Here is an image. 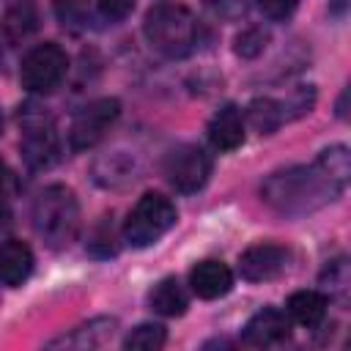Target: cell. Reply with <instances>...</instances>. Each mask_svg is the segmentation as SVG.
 <instances>
[{
    "mask_svg": "<svg viewBox=\"0 0 351 351\" xmlns=\"http://www.w3.org/2000/svg\"><path fill=\"white\" fill-rule=\"evenodd\" d=\"M348 178L351 154L346 145H332L324 148L313 165H293L271 173L261 186V197L277 214L304 217L337 200L348 186Z\"/></svg>",
    "mask_w": 351,
    "mask_h": 351,
    "instance_id": "6da1fadb",
    "label": "cell"
},
{
    "mask_svg": "<svg viewBox=\"0 0 351 351\" xmlns=\"http://www.w3.org/2000/svg\"><path fill=\"white\" fill-rule=\"evenodd\" d=\"M30 217L36 236L52 250H66L80 233V203L63 184L44 186L33 200Z\"/></svg>",
    "mask_w": 351,
    "mask_h": 351,
    "instance_id": "7a4b0ae2",
    "label": "cell"
},
{
    "mask_svg": "<svg viewBox=\"0 0 351 351\" xmlns=\"http://www.w3.org/2000/svg\"><path fill=\"white\" fill-rule=\"evenodd\" d=\"M148 44L165 58H186L197 47V19L186 5L159 3L143 22Z\"/></svg>",
    "mask_w": 351,
    "mask_h": 351,
    "instance_id": "3957f363",
    "label": "cell"
},
{
    "mask_svg": "<svg viewBox=\"0 0 351 351\" xmlns=\"http://www.w3.org/2000/svg\"><path fill=\"white\" fill-rule=\"evenodd\" d=\"M176 206L170 197L159 192H145L129 211L123 222V241L143 250L156 244L173 225H176Z\"/></svg>",
    "mask_w": 351,
    "mask_h": 351,
    "instance_id": "277c9868",
    "label": "cell"
},
{
    "mask_svg": "<svg viewBox=\"0 0 351 351\" xmlns=\"http://www.w3.org/2000/svg\"><path fill=\"white\" fill-rule=\"evenodd\" d=\"M19 123H22V143H19L22 159L27 162L30 170H49L60 154L52 118L38 107L27 104L19 110Z\"/></svg>",
    "mask_w": 351,
    "mask_h": 351,
    "instance_id": "5b68a950",
    "label": "cell"
},
{
    "mask_svg": "<svg viewBox=\"0 0 351 351\" xmlns=\"http://www.w3.org/2000/svg\"><path fill=\"white\" fill-rule=\"evenodd\" d=\"M66 66H69L66 52L55 41H44L33 47L22 60L19 69L22 88L30 93H52L66 77Z\"/></svg>",
    "mask_w": 351,
    "mask_h": 351,
    "instance_id": "8992f818",
    "label": "cell"
},
{
    "mask_svg": "<svg viewBox=\"0 0 351 351\" xmlns=\"http://www.w3.org/2000/svg\"><path fill=\"white\" fill-rule=\"evenodd\" d=\"M165 176L178 192H197L206 186V181L211 176V156L200 145L184 143L167 154Z\"/></svg>",
    "mask_w": 351,
    "mask_h": 351,
    "instance_id": "52a82bcc",
    "label": "cell"
},
{
    "mask_svg": "<svg viewBox=\"0 0 351 351\" xmlns=\"http://www.w3.org/2000/svg\"><path fill=\"white\" fill-rule=\"evenodd\" d=\"M121 112V101L112 99V96H104V99H96L90 104H85L74 121H71V129H69V143L74 151H85L90 145H96L104 132L112 126V121L118 118Z\"/></svg>",
    "mask_w": 351,
    "mask_h": 351,
    "instance_id": "ba28073f",
    "label": "cell"
},
{
    "mask_svg": "<svg viewBox=\"0 0 351 351\" xmlns=\"http://www.w3.org/2000/svg\"><path fill=\"white\" fill-rule=\"evenodd\" d=\"M291 263V252L280 244H252L239 258V274L250 282H266L280 277Z\"/></svg>",
    "mask_w": 351,
    "mask_h": 351,
    "instance_id": "9c48e42d",
    "label": "cell"
},
{
    "mask_svg": "<svg viewBox=\"0 0 351 351\" xmlns=\"http://www.w3.org/2000/svg\"><path fill=\"white\" fill-rule=\"evenodd\" d=\"M291 337V318L277 310V307H263L258 310L247 324H244V332H241V340L247 346H255V348H269V346H280Z\"/></svg>",
    "mask_w": 351,
    "mask_h": 351,
    "instance_id": "30bf717a",
    "label": "cell"
},
{
    "mask_svg": "<svg viewBox=\"0 0 351 351\" xmlns=\"http://www.w3.org/2000/svg\"><path fill=\"white\" fill-rule=\"evenodd\" d=\"M118 329V321L110 318V315H99V318H90L80 326H74L69 335H60L55 340H49L47 346L49 348H101L112 340Z\"/></svg>",
    "mask_w": 351,
    "mask_h": 351,
    "instance_id": "8fae6325",
    "label": "cell"
},
{
    "mask_svg": "<svg viewBox=\"0 0 351 351\" xmlns=\"http://www.w3.org/2000/svg\"><path fill=\"white\" fill-rule=\"evenodd\" d=\"M189 285L200 299H219L233 288V271L222 261H200L189 271Z\"/></svg>",
    "mask_w": 351,
    "mask_h": 351,
    "instance_id": "7c38bea8",
    "label": "cell"
},
{
    "mask_svg": "<svg viewBox=\"0 0 351 351\" xmlns=\"http://www.w3.org/2000/svg\"><path fill=\"white\" fill-rule=\"evenodd\" d=\"M208 140L217 151H233L244 143V115L236 104H225L208 123Z\"/></svg>",
    "mask_w": 351,
    "mask_h": 351,
    "instance_id": "4fadbf2b",
    "label": "cell"
},
{
    "mask_svg": "<svg viewBox=\"0 0 351 351\" xmlns=\"http://www.w3.org/2000/svg\"><path fill=\"white\" fill-rule=\"evenodd\" d=\"M33 263H36L33 252H30V247L25 241H16V239L5 241L0 247V282L8 285V288L22 285L30 277Z\"/></svg>",
    "mask_w": 351,
    "mask_h": 351,
    "instance_id": "5bb4252c",
    "label": "cell"
},
{
    "mask_svg": "<svg viewBox=\"0 0 351 351\" xmlns=\"http://www.w3.org/2000/svg\"><path fill=\"white\" fill-rule=\"evenodd\" d=\"M326 304H329V302H326V296H324L321 291H296V293L288 296L285 313H288L291 321H296V324L313 329V326H318V324L324 321Z\"/></svg>",
    "mask_w": 351,
    "mask_h": 351,
    "instance_id": "9a60e30c",
    "label": "cell"
},
{
    "mask_svg": "<svg viewBox=\"0 0 351 351\" xmlns=\"http://www.w3.org/2000/svg\"><path fill=\"white\" fill-rule=\"evenodd\" d=\"M154 313L159 315H167V318H176V315H184L186 307H189V296L184 291V285L176 280V277H165L159 285H154L151 296H148Z\"/></svg>",
    "mask_w": 351,
    "mask_h": 351,
    "instance_id": "2e32d148",
    "label": "cell"
},
{
    "mask_svg": "<svg viewBox=\"0 0 351 351\" xmlns=\"http://www.w3.org/2000/svg\"><path fill=\"white\" fill-rule=\"evenodd\" d=\"M38 27V16H36V8L30 3H16L11 8H5L3 14V36L16 44V41H25L27 36H33Z\"/></svg>",
    "mask_w": 351,
    "mask_h": 351,
    "instance_id": "e0dca14e",
    "label": "cell"
},
{
    "mask_svg": "<svg viewBox=\"0 0 351 351\" xmlns=\"http://www.w3.org/2000/svg\"><path fill=\"white\" fill-rule=\"evenodd\" d=\"M282 121L285 118H282V107L277 99H269V96L252 99L247 107V123L261 134H271Z\"/></svg>",
    "mask_w": 351,
    "mask_h": 351,
    "instance_id": "ac0fdd59",
    "label": "cell"
},
{
    "mask_svg": "<svg viewBox=\"0 0 351 351\" xmlns=\"http://www.w3.org/2000/svg\"><path fill=\"white\" fill-rule=\"evenodd\" d=\"M165 340H167L165 326H159V324H140V326H134L123 337V348H129V351H156V348L165 346Z\"/></svg>",
    "mask_w": 351,
    "mask_h": 351,
    "instance_id": "d6986e66",
    "label": "cell"
},
{
    "mask_svg": "<svg viewBox=\"0 0 351 351\" xmlns=\"http://www.w3.org/2000/svg\"><path fill=\"white\" fill-rule=\"evenodd\" d=\"M313 104H315V88H313V85H299V88H293V90L288 93L285 101H280L282 118H285V121L302 118V115H307V112L313 110Z\"/></svg>",
    "mask_w": 351,
    "mask_h": 351,
    "instance_id": "ffe728a7",
    "label": "cell"
},
{
    "mask_svg": "<svg viewBox=\"0 0 351 351\" xmlns=\"http://www.w3.org/2000/svg\"><path fill=\"white\" fill-rule=\"evenodd\" d=\"M269 44V33L263 27H247L236 36V55L241 58H258Z\"/></svg>",
    "mask_w": 351,
    "mask_h": 351,
    "instance_id": "44dd1931",
    "label": "cell"
},
{
    "mask_svg": "<svg viewBox=\"0 0 351 351\" xmlns=\"http://www.w3.org/2000/svg\"><path fill=\"white\" fill-rule=\"evenodd\" d=\"M321 280L329 282V293L346 299V296H348V280H351V277H348V261H346V258L332 261V263L324 269Z\"/></svg>",
    "mask_w": 351,
    "mask_h": 351,
    "instance_id": "7402d4cb",
    "label": "cell"
},
{
    "mask_svg": "<svg viewBox=\"0 0 351 351\" xmlns=\"http://www.w3.org/2000/svg\"><path fill=\"white\" fill-rule=\"evenodd\" d=\"M255 5L271 22H282L296 11V0H255Z\"/></svg>",
    "mask_w": 351,
    "mask_h": 351,
    "instance_id": "603a6c76",
    "label": "cell"
},
{
    "mask_svg": "<svg viewBox=\"0 0 351 351\" xmlns=\"http://www.w3.org/2000/svg\"><path fill=\"white\" fill-rule=\"evenodd\" d=\"M90 247V252H96V255H115L118 252V244H115V233H112V228H107V222H101L99 225V230H96V236H93V241L88 244Z\"/></svg>",
    "mask_w": 351,
    "mask_h": 351,
    "instance_id": "cb8c5ba5",
    "label": "cell"
},
{
    "mask_svg": "<svg viewBox=\"0 0 351 351\" xmlns=\"http://www.w3.org/2000/svg\"><path fill=\"white\" fill-rule=\"evenodd\" d=\"M203 5L208 11H214L217 16H225V19H236L247 11L250 0H203Z\"/></svg>",
    "mask_w": 351,
    "mask_h": 351,
    "instance_id": "d4e9b609",
    "label": "cell"
},
{
    "mask_svg": "<svg viewBox=\"0 0 351 351\" xmlns=\"http://www.w3.org/2000/svg\"><path fill=\"white\" fill-rule=\"evenodd\" d=\"M134 3L137 0H99V11H101L104 19L121 22V19H126L134 11Z\"/></svg>",
    "mask_w": 351,
    "mask_h": 351,
    "instance_id": "484cf974",
    "label": "cell"
},
{
    "mask_svg": "<svg viewBox=\"0 0 351 351\" xmlns=\"http://www.w3.org/2000/svg\"><path fill=\"white\" fill-rule=\"evenodd\" d=\"M3 181H5V165L0 162V186H3Z\"/></svg>",
    "mask_w": 351,
    "mask_h": 351,
    "instance_id": "4316f807",
    "label": "cell"
},
{
    "mask_svg": "<svg viewBox=\"0 0 351 351\" xmlns=\"http://www.w3.org/2000/svg\"><path fill=\"white\" fill-rule=\"evenodd\" d=\"M0 132H3V115H0Z\"/></svg>",
    "mask_w": 351,
    "mask_h": 351,
    "instance_id": "83f0119b",
    "label": "cell"
}]
</instances>
